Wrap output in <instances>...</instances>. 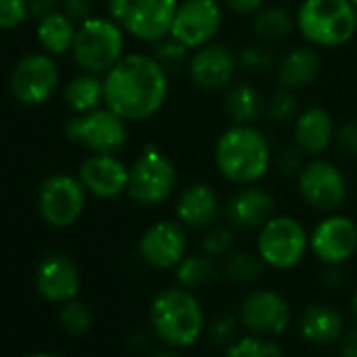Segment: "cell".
Masks as SVG:
<instances>
[{"label": "cell", "instance_id": "cell-2", "mask_svg": "<svg viewBox=\"0 0 357 357\" xmlns=\"http://www.w3.org/2000/svg\"><path fill=\"white\" fill-rule=\"evenodd\" d=\"M215 166L236 188L257 185L273 166L269 137L257 124H231L215 143Z\"/></svg>", "mask_w": 357, "mask_h": 357}, {"label": "cell", "instance_id": "cell-28", "mask_svg": "<svg viewBox=\"0 0 357 357\" xmlns=\"http://www.w3.org/2000/svg\"><path fill=\"white\" fill-rule=\"evenodd\" d=\"M63 99L74 114H89L93 109L103 107L105 105L103 76L89 74V72L74 76L63 89Z\"/></svg>", "mask_w": 357, "mask_h": 357}, {"label": "cell", "instance_id": "cell-22", "mask_svg": "<svg viewBox=\"0 0 357 357\" xmlns=\"http://www.w3.org/2000/svg\"><path fill=\"white\" fill-rule=\"evenodd\" d=\"M336 122L332 114L321 105H311L301 109L292 122L294 143L303 149L307 158L324 155L336 139Z\"/></svg>", "mask_w": 357, "mask_h": 357}, {"label": "cell", "instance_id": "cell-34", "mask_svg": "<svg viewBox=\"0 0 357 357\" xmlns=\"http://www.w3.org/2000/svg\"><path fill=\"white\" fill-rule=\"evenodd\" d=\"M238 61H240V70H244L246 74H252V76H265L267 72L275 70V66H278L271 45H265L259 40L246 45L238 53Z\"/></svg>", "mask_w": 357, "mask_h": 357}, {"label": "cell", "instance_id": "cell-40", "mask_svg": "<svg viewBox=\"0 0 357 357\" xmlns=\"http://www.w3.org/2000/svg\"><path fill=\"white\" fill-rule=\"evenodd\" d=\"M334 143L347 158H357V118H349L336 128Z\"/></svg>", "mask_w": 357, "mask_h": 357}, {"label": "cell", "instance_id": "cell-14", "mask_svg": "<svg viewBox=\"0 0 357 357\" xmlns=\"http://www.w3.org/2000/svg\"><path fill=\"white\" fill-rule=\"evenodd\" d=\"M188 229L176 219H160L151 223L139 238V259L153 271H174L188 255Z\"/></svg>", "mask_w": 357, "mask_h": 357}, {"label": "cell", "instance_id": "cell-12", "mask_svg": "<svg viewBox=\"0 0 357 357\" xmlns=\"http://www.w3.org/2000/svg\"><path fill=\"white\" fill-rule=\"evenodd\" d=\"M223 20L221 0H178L170 36L190 51H196L217 40Z\"/></svg>", "mask_w": 357, "mask_h": 357}, {"label": "cell", "instance_id": "cell-19", "mask_svg": "<svg viewBox=\"0 0 357 357\" xmlns=\"http://www.w3.org/2000/svg\"><path fill=\"white\" fill-rule=\"evenodd\" d=\"M221 213V196L206 181L185 185L174 200V219L188 231H206L219 221Z\"/></svg>", "mask_w": 357, "mask_h": 357}, {"label": "cell", "instance_id": "cell-18", "mask_svg": "<svg viewBox=\"0 0 357 357\" xmlns=\"http://www.w3.org/2000/svg\"><path fill=\"white\" fill-rule=\"evenodd\" d=\"M130 168L116 153H91L78 168L84 190L101 200H114L126 194Z\"/></svg>", "mask_w": 357, "mask_h": 357}, {"label": "cell", "instance_id": "cell-15", "mask_svg": "<svg viewBox=\"0 0 357 357\" xmlns=\"http://www.w3.org/2000/svg\"><path fill=\"white\" fill-rule=\"evenodd\" d=\"M309 252L321 265L342 267L357 252V223L340 211L324 215L309 231Z\"/></svg>", "mask_w": 357, "mask_h": 357}, {"label": "cell", "instance_id": "cell-5", "mask_svg": "<svg viewBox=\"0 0 357 357\" xmlns=\"http://www.w3.org/2000/svg\"><path fill=\"white\" fill-rule=\"evenodd\" d=\"M130 202L143 208H155L166 204L178 188V170L170 155L155 143H147L128 166Z\"/></svg>", "mask_w": 357, "mask_h": 357}, {"label": "cell", "instance_id": "cell-37", "mask_svg": "<svg viewBox=\"0 0 357 357\" xmlns=\"http://www.w3.org/2000/svg\"><path fill=\"white\" fill-rule=\"evenodd\" d=\"M238 326L240 319L231 313H221L217 315L208 326H206V334L211 338V342L219 349H227L236 338H238Z\"/></svg>", "mask_w": 357, "mask_h": 357}, {"label": "cell", "instance_id": "cell-9", "mask_svg": "<svg viewBox=\"0 0 357 357\" xmlns=\"http://www.w3.org/2000/svg\"><path fill=\"white\" fill-rule=\"evenodd\" d=\"M296 192L301 200L315 213H338L349 196L344 172L328 158H309L296 174Z\"/></svg>", "mask_w": 357, "mask_h": 357}, {"label": "cell", "instance_id": "cell-26", "mask_svg": "<svg viewBox=\"0 0 357 357\" xmlns=\"http://www.w3.org/2000/svg\"><path fill=\"white\" fill-rule=\"evenodd\" d=\"M78 24H74L63 11H55L43 20H38L36 26V38L45 53L57 57L72 53L74 40H76Z\"/></svg>", "mask_w": 357, "mask_h": 357}, {"label": "cell", "instance_id": "cell-21", "mask_svg": "<svg viewBox=\"0 0 357 357\" xmlns=\"http://www.w3.org/2000/svg\"><path fill=\"white\" fill-rule=\"evenodd\" d=\"M82 280L78 265L63 252L47 255L36 269V290L49 303L74 301L80 292Z\"/></svg>", "mask_w": 357, "mask_h": 357}, {"label": "cell", "instance_id": "cell-20", "mask_svg": "<svg viewBox=\"0 0 357 357\" xmlns=\"http://www.w3.org/2000/svg\"><path fill=\"white\" fill-rule=\"evenodd\" d=\"M275 211L278 204L273 194L259 188V183L238 188L223 204L225 221L240 231H259L273 215H278Z\"/></svg>", "mask_w": 357, "mask_h": 357}, {"label": "cell", "instance_id": "cell-27", "mask_svg": "<svg viewBox=\"0 0 357 357\" xmlns=\"http://www.w3.org/2000/svg\"><path fill=\"white\" fill-rule=\"evenodd\" d=\"M250 32L259 43L278 45L296 32L294 13L284 7H263L250 17Z\"/></svg>", "mask_w": 357, "mask_h": 357}, {"label": "cell", "instance_id": "cell-24", "mask_svg": "<svg viewBox=\"0 0 357 357\" xmlns=\"http://www.w3.org/2000/svg\"><path fill=\"white\" fill-rule=\"evenodd\" d=\"M344 317L342 313L326 303L307 305L298 315V332L301 336L315 347H330L340 340L344 334Z\"/></svg>", "mask_w": 357, "mask_h": 357}, {"label": "cell", "instance_id": "cell-32", "mask_svg": "<svg viewBox=\"0 0 357 357\" xmlns=\"http://www.w3.org/2000/svg\"><path fill=\"white\" fill-rule=\"evenodd\" d=\"M151 55L168 72V76H176V74H181V72L188 70L192 51L178 40H174L172 36H166V38H162V40H158L153 45Z\"/></svg>", "mask_w": 357, "mask_h": 357}, {"label": "cell", "instance_id": "cell-30", "mask_svg": "<svg viewBox=\"0 0 357 357\" xmlns=\"http://www.w3.org/2000/svg\"><path fill=\"white\" fill-rule=\"evenodd\" d=\"M267 265L261 261V257L248 250H231L225 259H223V273L229 282L238 284V286H250L255 284L263 273H265Z\"/></svg>", "mask_w": 357, "mask_h": 357}, {"label": "cell", "instance_id": "cell-46", "mask_svg": "<svg viewBox=\"0 0 357 357\" xmlns=\"http://www.w3.org/2000/svg\"><path fill=\"white\" fill-rule=\"evenodd\" d=\"M351 313H353V319L357 324V288L353 290V296H351Z\"/></svg>", "mask_w": 357, "mask_h": 357}, {"label": "cell", "instance_id": "cell-11", "mask_svg": "<svg viewBox=\"0 0 357 357\" xmlns=\"http://www.w3.org/2000/svg\"><path fill=\"white\" fill-rule=\"evenodd\" d=\"M86 190L74 174H51L38 192V213L47 225L55 229L72 227L84 213Z\"/></svg>", "mask_w": 357, "mask_h": 357}, {"label": "cell", "instance_id": "cell-33", "mask_svg": "<svg viewBox=\"0 0 357 357\" xmlns=\"http://www.w3.org/2000/svg\"><path fill=\"white\" fill-rule=\"evenodd\" d=\"M298 114H301V107H298V99L294 91L278 86V91L271 93L269 99H265V116L278 126H288V124L292 126Z\"/></svg>", "mask_w": 357, "mask_h": 357}, {"label": "cell", "instance_id": "cell-23", "mask_svg": "<svg viewBox=\"0 0 357 357\" xmlns=\"http://www.w3.org/2000/svg\"><path fill=\"white\" fill-rule=\"evenodd\" d=\"M321 74V57L315 47H294L278 59L275 82L288 91H303L311 86Z\"/></svg>", "mask_w": 357, "mask_h": 357}, {"label": "cell", "instance_id": "cell-31", "mask_svg": "<svg viewBox=\"0 0 357 357\" xmlns=\"http://www.w3.org/2000/svg\"><path fill=\"white\" fill-rule=\"evenodd\" d=\"M225 357H286V355L275 338L248 332L244 336H238L225 349Z\"/></svg>", "mask_w": 357, "mask_h": 357}, {"label": "cell", "instance_id": "cell-29", "mask_svg": "<svg viewBox=\"0 0 357 357\" xmlns=\"http://www.w3.org/2000/svg\"><path fill=\"white\" fill-rule=\"evenodd\" d=\"M174 278H176L178 286L190 288V290L211 286L219 278L217 259H213L204 252L185 255V259L174 267Z\"/></svg>", "mask_w": 357, "mask_h": 357}, {"label": "cell", "instance_id": "cell-17", "mask_svg": "<svg viewBox=\"0 0 357 357\" xmlns=\"http://www.w3.org/2000/svg\"><path fill=\"white\" fill-rule=\"evenodd\" d=\"M238 70H240L238 53L231 47L215 40L211 45L192 51L185 74L198 91L223 93L236 80Z\"/></svg>", "mask_w": 357, "mask_h": 357}, {"label": "cell", "instance_id": "cell-13", "mask_svg": "<svg viewBox=\"0 0 357 357\" xmlns=\"http://www.w3.org/2000/svg\"><path fill=\"white\" fill-rule=\"evenodd\" d=\"M238 319L250 334L278 338L292 321V307L282 292L271 288H255L240 301Z\"/></svg>", "mask_w": 357, "mask_h": 357}, {"label": "cell", "instance_id": "cell-45", "mask_svg": "<svg viewBox=\"0 0 357 357\" xmlns=\"http://www.w3.org/2000/svg\"><path fill=\"white\" fill-rule=\"evenodd\" d=\"M149 357H181L176 353V349H170V347H166V349H160V351H153Z\"/></svg>", "mask_w": 357, "mask_h": 357}, {"label": "cell", "instance_id": "cell-1", "mask_svg": "<svg viewBox=\"0 0 357 357\" xmlns=\"http://www.w3.org/2000/svg\"><path fill=\"white\" fill-rule=\"evenodd\" d=\"M105 105L130 122H147L168 101L170 76L151 53H126L105 76Z\"/></svg>", "mask_w": 357, "mask_h": 357}, {"label": "cell", "instance_id": "cell-36", "mask_svg": "<svg viewBox=\"0 0 357 357\" xmlns=\"http://www.w3.org/2000/svg\"><path fill=\"white\" fill-rule=\"evenodd\" d=\"M59 321L70 336H84L93 328V311L89 305L74 298V301L63 303Z\"/></svg>", "mask_w": 357, "mask_h": 357}, {"label": "cell", "instance_id": "cell-16", "mask_svg": "<svg viewBox=\"0 0 357 357\" xmlns=\"http://www.w3.org/2000/svg\"><path fill=\"white\" fill-rule=\"evenodd\" d=\"M59 68L49 53H32L20 59L11 74L13 97L28 107L47 103L59 89Z\"/></svg>", "mask_w": 357, "mask_h": 357}, {"label": "cell", "instance_id": "cell-42", "mask_svg": "<svg viewBox=\"0 0 357 357\" xmlns=\"http://www.w3.org/2000/svg\"><path fill=\"white\" fill-rule=\"evenodd\" d=\"M223 7L240 17H252L265 7V0H223Z\"/></svg>", "mask_w": 357, "mask_h": 357}, {"label": "cell", "instance_id": "cell-10", "mask_svg": "<svg viewBox=\"0 0 357 357\" xmlns=\"http://www.w3.org/2000/svg\"><path fill=\"white\" fill-rule=\"evenodd\" d=\"M66 135L91 153H118L128 141V122L103 105L89 114H76L68 122Z\"/></svg>", "mask_w": 357, "mask_h": 357}, {"label": "cell", "instance_id": "cell-3", "mask_svg": "<svg viewBox=\"0 0 357 357\" xmlns=\"http://www.w3.org/2000/svg\"><path fill=\"white\" fill-rule=\"evenodd\" d=\"M149 328L170 349H190L206 332V313L194 290L172 286L160 290L149 305Z\"/></svg>", "mask_w": 357, "mask_h": 357}, {"label": "cell", "instance_id": "cell-35", "mask_svg": "<svg viewBox=\"0 0 357 357\" xmlns=\"http://www.w3.org/2000/svg\"><path fill=\"white\" fill-rule=\"evenodd\" d=\"M200 248L204 255L213 259H225L231 250H236V229L225 223H215L208 227L200 240Z\"/></svg>", "mask_w": 357, "mask_h": 357}, {"label": "cell", "instance_id": "cell-38", "mask_svg": "<svg viewBox=\"0 0 357 357\" xmlns=\"http://www.w3.org/2000/svg\"><path fill=\"white\" fill-rule=\"evenodd\" d=\"M309 158L303 153V149L292 143V145H284L278 151H273V168L282 174V176H294L303 170L305 162Z\"/></svg>", "mask_w": 357, "mask_h": 357}, {"label": "cell", "instance_id": "cell-48", "mask_svg": "<svg viewBox=\"0 0 357 357\" xmlns=\"http://www.w3.org/2000/svg\"><path fill=\"white\" fill-rule=\"evenodd\" d=\"M351 5H353V7L357 9V0H351Z\"/></svg>", "mask_w": 357, "mask_h": 357}, {"label": "cell", "instance_id": "cell-43", "mask_svg": "<svg viewBox=\"0 0 357 357\" xmlns=\"http://www.w3.org/2000/svg\"><path fill=\"white\" fill-rule=\"evenodd\" d=\"M338 353L340 357H357V330H344V334L338 340Z\"/></svg>", "mask_w": 357, "mask_h": 357}, {"label": "cell", "instance_id": "cell-6", "mask_svg": "<svg viewBox=\"0 0 357 357\" xmlns=\"http://www.w3.org/2000/svg\"><path fill=\"white\" fill-rule=\"evenodd\" d=\"M124 30L107 15H93L76 30L72 57L82 72L105 76L126 53Z\"/></svg>", "mask_w": 357, "mask_h": 357}, {"label": "cell", "instance_id": "cell-8", "mask_svg": "<svg viewBox=\"0 0 357 357\" xmlns=\"http://www.w3.org/2000/svg\"><path fill=\"white\" fill-rule=\"evenodd\" d=\"M178 0H107L109 17L126 36L155 45L170 36Z\"/></svg>", "mask_w": 357, "mask_h": 357}, {"label": "cell", "instance_id": "cell-44", "mask_svg": "<svg viewBox=\"0 0 357 357\" xmlns=\"http://www.w3.org/2000/svg\"><path fill=\"white\" fill-rule=\"evenodd\" d=\"M57 11V0H30V15L43 20Z\"/></svg>", "mask_w": 357, "mask_h": 357}, {"label": "cell", "instance_id": "cell-47", "mask_svg": "<svg viewBox=\"0 0 357 357\" xmlns=\"http://www.w3.org/2000/svg\"><path fill=\"white\" fill-rule=\"evenodd\" d=\"M28 357H63V355H57V353H34V355H28Z\"/></svg>", "mask_w": 357, "mask_h": 357}, {"label": "cell", "instance_id": "cell-4", "mask_svg": "<svg viewBox=\"0 0 357 357\" xmlns=\"http://www.w3.org/2000/svg\"><path fill=\"white\" fill-rule=\"evenodd\" d=\"M296 34L315 49H340L357 36V9L351 0H301Z\"/></svg>", "mask_w": 357, "mask_h": 357}, {"label": "cell", "instance_id": "cell-7", "mask_svg": "<svg viewBox=\"0 0 357 357\" xmlns=\"http://www.w3.org/2000/svg\"><path fill=\"white\" fill-rule=\"evenodd\" d=\"M257 255L273 271H290L309 255V231L290 215H273L257 231Z\"/></svg>", "mask_w": 357, "mask_h": 357}, {"label": "cell", "instance_id": "cell-25", "mask_svg": "<svg viewBox=\"0 0 357 357\" xmlns=\"http://www.w3.org/2000/svg\"><path fill=\"white\" fill-rule=\"evenodd\" d=\"M223 112L231 124H257L265 114V97L246 80H234L223 91Z\"/></svg>", "mask_w": 357, "mask_h": 357}, {"label": "cell", "instance_id": "cell-41", "mask_svg": "<svg viewBox=\"0 0 357 357\" xmlns=\"http://www.w3.org/2000/svg\"><path fill=\"white\" fill-rule=\"evenodd\" d=\"M63 13L78 26L95 15L91 0H63Z\"/></svg>", "mask_w": 357, "mask_h": 357}, {"label": "cell", "instance_id": "cell-39", "mask_svg": "<svg viewBox=\"0 0 357 357\" xmlns=\"http://www.w3.org/2000/svg\"><path fill=\"white\" fill-rule=\"evenodd\" d=\"M30 15V0H0V30H15Z\"/></svg>", "mask_w": 357, "mask_h": 357}]
</instances>
